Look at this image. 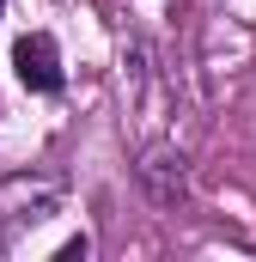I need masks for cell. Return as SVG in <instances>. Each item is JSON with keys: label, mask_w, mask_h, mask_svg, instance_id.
Wrapping results in <instances>:
<instances>
[{"label": "cell", "mask_w": 256, "mask_h": 262, "mask_svg": "<svg viewBox=\"0 0 256 262\" xmlns=\"http://www.w3.org/2000/svg\"><path fill=\"white\" fill-rule=\"evenodd\" d=\"M12 67H18L25 92H61V49H55L49 31H25L12 43Z\"/></svg>", "instance_id": "1"}, {"label": "cell", "mask_w": 256, "mask_h": 262, "mask_svg": "<svg viewBox=\"0 0 256 262\" xmlns=\"http://www.w3.org/2000/svg\"><path fill=\"white\" fill-rule=\"evenodd\" d=\"M0 201H18V213H6V220H49L55 213V201H61V189L49 183V177H12V183H0Z\"/></svg>", "instance_id": "2"}, {"label": "cell", "mask_w": 256, "mask_h": 262, "mask_svg": "<svg viewBox=\"0 0 256 262\" xmlns=\"http://www.w3.org/2000/svg\"><path fill=\"white\" fill-rule=\"evenodd\" d=\"M140 177L153 183V195H159V201H177V195H183V159H171L165 146H146Z\"/></svg>", "instance_id": "3"}, {"label": "cell", "mask_w": 256, "mask_h": 262, "mask_svg": "<svg viewBox=\"0 0 256 262\" xmlns=\"http://www.w3.org/2000/svg\"><path fill=\"white\" fill-rule=\"evenodd\" d=\"M86 250H92V244H86V232H79V238H67V244H61V250H55V256H61V262H79V256H86Z\"/></svg>", "instance_id": "4"}, {"label": "cell", "mask_w": 256, "mask_h": 262, "mask_svg": "<svg viewBox=\"0 0 256 262\" xmlns=\"http://www.w3.org/2000/svg\"><path fill=\"white\" fill-rule=\"evenodd\" d=\"M0 12H6V0H0Z\"/></svg>", "instance_id": "5"}]
</instances>
